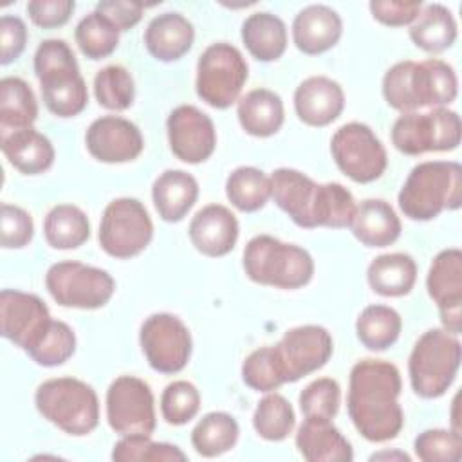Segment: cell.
I'll list each match as a JSON object with an SVG mask.
<instances>
[{"mask_svg":"<svg viewBox=\"0 0 462 462\" xmlns=\"http://www.w3.org/2000/svg\"><path fill=\"white\" fill-rule=\"evenodd\" d=\"M341 388L332 377H319L309 383L300 393V410L305 419L332 420L339 410Z\"/></svg>","mask_w":462,"mask_h":462,"instance_id":"obj_44","label":"cell"},{"mask_svg":"<svg viewBox=\"0 0 462 462\" xmlns=\"http://www.w3.org/2000/svg\"><path fill=\"white\" fill-rule=\"evenodd\" d=\"M296 415L292 404L283 395L267 392V395L258 401L253 413V426L262 439L269 442L285 440L292 433Z\"/></svg>","mask_w":462,"mask_h":462,"instance_id":"obj_38","label":"cell"},{"mask_svg":"<svg viewBox=\"0 0 462 462\" xmlns=\"http://www.w3.org/2000/svg\"><path fill=\"white\" fill-rule=\"evenodd\" d=\"M226 195L236 209L258 211L271 199V177L254 166H238L226 180Z\"/></svg>","mask_w":462,"mask_h":462,"instance_id":"obj_37","label":"cell"},{"mask_svg":"<svg viewBox=\"0 0 462 462\" xmlns=\"http://www.w3.org/2000/svg\"><path fill=\"white\" fill-rule=\"evenodd\" d=\"M45 287L52 300L61 307L94 310L110 301L116 291V282L105 269L63 260L47 269Z\"/></svg>","mask_w":462,"mask_h":462,"instance_id":"obj_11","label":"cell"},{"mask_svg":"<svg viewBox=\"0 0 462 462\" xmlns=\"http://www.w3.org/2000/svg\"><path fill=\"white\" fill-rule=\"evenodd\" d=\"M0 148L9 164L23 175L47 171L56 155L51 139L32 126L0 134Z\"/></svg>","mask_w":462,"mask_h":462,"instance_id":"obj_24","label":"cell"},{"mask_svg":"<svg viewBox=\"0 0 462 462\" xmlns=\"http://www.w3.org/2000/svg\"><path fill=\"white\" fill-rule=\"evenodd\" d=\"M200 408V393L189 381L170 383L161 395V413L168 424L182 426L189 422Z\"/></svg>","mask_w":462,"mask_h":462,"instance_id":"obj_45","label":"cell"},{"mask_svg":"<svg viewBox=\"0 0 462 462\" xmlns=\"http://www.w3.org/2000/svg\"><path fill=\"white\" fill-rule=\"evenodd\" d=\"M240 435L238 422L226 411L206 413L191 431V444L202 457L213 458L235 448Z\"/></svg>","mask_w":462,"mask_h":462,"instance_id":"obj_36","label":"cell"},{"mask_svg":"<svg viewBox=\"0 0 462 462\" xmlns=\"http://www.w3.org/2000/svg\"><path fill=\"white\" fill-rule=\"evenodd\" d=\"M285 383H294L323 368L332 352L330 332L321 325H300L289 328L274 345Z\"/></svg>","mask_w":462,"mask_h":462,"instance_id":"obj_16","label":"cell"},{"mask_svg":"<svg viewBox=\"0 0 462 462\" xmlns=\"http://www.w3.org/2000/svg\"><path fill=\"white\" fill-rule=\"evenodd\" d=\"M249 67L242 52L226 42L211 43L197 61V96L209 106L229 108L247 81Z\"/></svg>","mask_w":462,"mask_h":462,"instance_id":"obj_9","label":"cell"},{"mask_svg":"<svg viewBox=\"0 0 462 462\" xmlns=\"http://www.w3.org/2000/svg\"><path fill=\"white\" fill-rule=\"evenodd\" d=\"M372 16L390 27L411 25L422 9L420 0H372L368 4Z\"/></svg>","mask_w":462,"mask_h":462,"instance_id":"obj_48","label":"cell"},{"mask_svg":"<svg viewBox=\"0 0 462 462\" xmlns=\"http://www.w3.org/2000/svg\"><path fill=\"white\" fill-rule=\"evenodd\" d=\"M242 263L251 282L276 289H300L314 276V260L307 249L271 235L253 236L244 249Z\"/></svg>","mask_w":462,"mask_h":462,"instance_id":"obj_6","label":"cell"},{"mask_svg":"<svg viewBox=\"0 0 462 462\" xmlns=\"http://www.w3.org/2000/svg\"><path fill=\"white\" fill-rule=\"evenodd\" d=\"M96 11L103 14L121 32L132 29L141 22L144 5L141 2L128 0H103L96 5Z\"/></svg>","mask_w":462,"mask_h":462,"instance_id":"obj_51","label":"cell"},{"mask_svg":"<svg viewBox=\"0 0 462 462\" xmlns=\"http://www.w3.org/2000/svg\"><path fill=\"white\" fill-rule=\"evenodd\" d=\"M76 352L74 330L60 319H52L38 343L27 356L40 366H60L69 361Z\"/></svg>","mask_w":462,"mask_h":462,"instance_id":"obj_42","label":"cell"},{"mask_svg":"<svg viewBox=\"0 0 462 462\" xmlns=\"http://www.w3.org/2000/svg\"><path fill=\"white\" fill-rule=\"evenodd\" d=\"M460 116L448 106L401 114L392 126V144L404 155L451 152L460 144Z\"/></svg>","mask_w":462,"mask_h":462,"instance_id":"obj_10","label":"cell"},{"mask_svg":"<svg viewBox=\"0 0 462 462\" xmlns=\"http://www.w3.org/2000/svg\"><path fill=\"white\" fill-rule=\"evenodd\" d=\"M94 96L106 110H126L135 97L134 78L123 65H106L94 78Z\"/></svg>","mask_w":462,"mask_h":462,"instance_id":"obj_40","label":"cell"},{"mask_svg":"<svg viewBox=\"0 0 462 462\" xmlns=\"http://www.w3.org/2000/svg\"><path fill=\"white\" fill-rule=\"evenodd\" d=\"M397 202L404 217L426 222L462 204V166L457 161H424L408 173Z\"/></svg>","mask_w":462,"mask_h":462,"instance_id":"obj_4","label":"cell"},{"mask_svg":"<svg viewBox=\"0 0 462 462\" xmlns=\"http://www.w3.org/2000/svg\"><path fill=\"white\" fill-rule=\"evenodd\" d=\"M236 117L245 134L254 137H271L283 125V101L269 88H253L238 99Z\"/></svg>","mask_w":462,"mask_h":462,"instance_id":"obj_29","label":"cell"},{"mask_svg":"<svg viewBox=\"0 0 462 462\" xmlns=\"http://www.w3.org/2000/svg\"><path fill=\"white\" fill-rule=\"evenodd\" d=\"M38 117V103L27 81L16 76L0 81V134L32 126Z\"/></svg>","mask_w":462,"mask_h":462,"instance_id":"obj_33","label":"cell"},{"mask_svg":"<svg viewBox=\"0 0 462 462\" xmlns=\"http://www.w3.org/2000/svg\"><path fill=\"white\" fill-rule=\"evenodd\" d=\"M366 280L374 292L386 298H401L410 294L417 282V263L406 253L379 254L370 262Z\"/></svg>","mask_w":462,"mask_h":462,"instance_id":"obj_30","label":"cell"},{"mask_svg":"<svg viewBox=\"0 0 462 462\" xmlns=\"http://www.w3.org/2000/svg\"><path fill=\"white\" fill-rule=\"evenodd\" d=\"M462 346L455 334L444 328L426 330L413 345L408 375L413 392L422 399H437L453 384L460 368Z\"/></svg>","mask_w":462,"mask_h":462,"instance_id":"obj_8","label":"cell"},{"mask_svg":"<svg viewBox=\"0 0 462 462\" xmlns=\"http://www.w3.org/2000/svg\"><path fill=\"white\" fill-rule=\"evenodd\" d=\"M426 289L435 301L442 328L458 336L462 332V251L442 249L428 269Z\"/></svg>","mask_w":462,"mask_h":462,"instance_id":"obj_18","label":"cell"},{"mask_svg":"<svg viewBox=\"0 0 462 462\" xmlns=\"http://www.w3.org/2000/svg\"><path fill=\"white\" fill-rule=\"evenodd\" d=\"M97 238L106 254L121 260L132 258L152 242L153 224L141 200L119 197L106 204Z\"/></svg>","mask_w":462,"mask_h":462,"instance_id":"obj_12","label":"cell"},{"mask_svg":"<svg viewBox=\"0 0 462 462\" xmlns=\"http://www.w3.org/2000/svg\"><path fill=\"white\" fill-rule=\"evenodd\" d=\"M401 314L388 305H368L356 319L357 339L374 352L390 348L401 336Z\"/></svg>","mask_w":462,"mask_h":462,"instance_id":"obj_35","label":"cell"},{"mask_svg":"<svg viewBox=\"0 0 462 462\" xmlns=\"http://www.w3.org/2000/svg\"><path fill=\"white\" fill-rule=\"evenodd\" d=\"M88 153L108 164L130 162L144 148L139 126L119 116H101L90 123L85 134Z\"/></svg>","mask_w":462,"mask_h":462,"instance_id":"obj_20","label":"cell"},{"mask_svg":"<svg viewBox=\"0 0 462 462\" xmlns=\"http://www.w3.org/2000/svg\"><path fill=\"white\" fill-rule=\"evenodd\" d=\"M457 22L453 13L442 4L422 5L419 16L410 25V40L426 52H442L457 40Z\"/></svg>","mask_w":462,"mask_h":462,"instance_id":"obj_32","label":"cell"},{"mask_svg":"<svg viewBox=\"0 0 462 462\" xmlns=\"http://www.w3.org/2000/svg\"><path fill=\"white\" fill-rule=\"evenodd\" d=\"M238 220L222 204H208L195 213L189 222V240L206 256L218 258L233 251L238 240Z\"/></svg>","mask_w":462,"mask_h":462,"instance_id":"obj_21","label":"cell"},{"mask_svg":"<svg viewBox=\"0 0 462 462\" xmlns=\"http://www.w3.org/2000/svg\"><path fill=\"white\" fill-rule=\"evenodd\" d=\"M116 462H184L186 453L175 444L153 442L150 435L121 437L112 449Z\"/></svg>","mask_w":462,"mask_h":462,"instance_id":"obj_41","label":"cell"},{"mask_svg":"<svg viewBox=\"0 0 462 462\" xmlns=\"http://www.w3.org/2000/svg\"><path fill=\"white\" fill-rule=\"evenodd\" d=\"M76 4L72 0H31L25 9L31 22L43 29L61 27L69 22Z\"/></svg>","mask_w":462,"mask_h":462,"instance_id":"obj_49","label":"cell"},{"mask_svg":"<svg viewBox=\"0 0 462 462\" xmlns=\"http://www.w3.org/2000/svg\"><path fill=\"white\" fill-rule=\"evenodd\" d=\"M52 318L42 298L31 292L4 289L0 292V332L29 352L43 336Z\"/></svg>","mask_w":462,"mask_h":462,"instance_id":"obj_17","label":"cell"},{"mask_svg":"<svg viewBox=\"0 0 462 462\" xmlns=\"http://www.w3.org/2000/svg\"><path fill=\"white\" fill-rule=\"evenodd\" d=\"M74 40L87 58L101 60L117 49L119 31L103 14L92 11L78 22Z\"/></svg>","mask_w":462,"mask_h":462,"instance_id":"obj_39","label":"cell"},{"mask_svg":"<svg viewBox=\"0 0 462 462\" xmlns=\"http://www.w3.org/2000/svg\"><path fill=\"white\" fill-rule=\"evenodd\" d=\"M345 108V92L337 81L327 76H310L294 90V110L309 126H327Z\"/></svg>","mask_w":462,"mask_h":462,"instance_id":"obj_22","label":"cell"},{"mask_svg":"<svg viewBox=\"0 0 462 462\" xmlns=\"http://www.w3.org/2000/svg\"><path fill=\"white\" fill-rule=\"evenodd\" d=\"M413 449L422 462H458L462 458V435L457 430H424L415 437Z\"/></svg>","mask_w":462,"mask_h":462,"instance_id":"obj_46","label":"cell"},{"mask_svg":"<svg viewBox=\"0 0 462 462\" xmlns=\"http://www.w3.org/2000/svg\"><path fill=\"white\" fill-rule=\"evenodd\" d=\"M271 197L296 226L305 229L348 227L357 206L343 184H318L294 168H278L271 173Z\"/></svg>","mask_w":462,"mask_h":462,"instance_id":"obj_2","label":"cell"},{"mask_svg":"<svg viewBox=\"0 0 462 462\" xmlns=\"http://www.w3.org/2000/svg\"><path fill=\"white\" fill-rule=\"evenodd\" d=\"M401 388V372L390 361L361 359L352 366L346 410L363 439L386 442L401 433L404 426Z\"/></svg>","mask_w":462,"mask_h":462,"instance_id":"obj_1","label":"cell"},{"mask_svg":"<svg viewBox=\"0 0 462 462\" xmlns=\"http://www.w3.org/2000/svg\"><path fill=\"white\" fill-rule=\"evenodd\" d=\"M296 448L309 462H350L354 449L332 420L305 419L296 431Z\"/></svg>","mask_w":462,"mask_h":462,"instance_id":"obj_26","label":"cell"},{"mask_svg":"<svg viewBox=\"0 0 462 462\" xmlns=\"http://www.w3.org/2000/svg\"><path fill=\"white\" fill-rule=\"evenodd\" d=\"M242 42L258 61H276L287 49V27L269 11L249 14L242 23Z\"/></svg>","mask_w":462,"mask_h":462,"instance_id":"obj_31","label":"cell"},{"mask_svg":"<svg viewBox=\"0 0 462 462\" xmlns=\"http://www.w3.org/2000/svg\"><path fill=\"white\" fill-rule=\"evenodd\" d=\"M141 350L148 365L161 374H177L191 357V334L175 314L155 312L148 316L139 330Z\"/></svg>","mask_w":462,"mask_h":462,"instance_id":"obj_14","label":"cell"},{"mask_svg":"<svg viewBox=\"0 0 462 462\" xmlns=\"http://www.w3.org/2000/svg\"><path fill=\"white\" fill-rule=\"evenodd\" d=\"M27 43V27L22 18L4 14L0 18V63L9 65L18 60Z\"/></svg>","mask_w":462,"mask_h":462,"instance_id":"obj_50","label":"cell"},{"mask_svg":"<svg viewBox=\"0 0 462 462\" xmlns=\"http://www.w3.org/2000/svg\"><path fill=\"white\" fill-rule=\"evenodd\" d=\"M43 235L54 249H76L90 236V222L83 209L74 204L54 206L43 220Z\"/></svg>","mask_w":462,"mask_h":462,"instance_id":"obj_34","label":"cell"},{"mask_svg":"<svg viewBox=\"0 0 462 462\" xmlns=\"http://www.w3.org/2000/svg\"><path fill=\"white\" fill-rule=\"evenodd\" d=\"M242 381L249 388L263 393L285 384V377L274 346H260L244 359Z\"/></svg>","mask_w":462,"mask_h":462,"instance_id":"obj_43","label":"cell"},{"mask_svg":"<svg viewBox=\"0 0 462 462\" xmlns=\"http://www.w3.org/2000/svg\"><path fill=\"white\" fill-rule=\"evenodd\" d=\"M199 197L197 179L184 170L162 171L152 186V199L164 222H180Z\"/></svg>","mask_w":462,"mask_h":462,"instance_id":"obj_28","label":"cell"},{"mask_svg":"<svg viewBox=\"0 0 462 462\" xmlns=\"http://www.w3.org/2000/svg\"><path fill=\"white\" fill-rule=\"evenodd\" d=\"M195 29L180 13H162L153 16L144 31V45L159 61H177L193 45Z\"/></svg>","mask_w":462,"mask_h":462,"instance_id":"obj_25","label":"cell"},{"mask_svg":"<svg viewBox=\"0 0 462 462\" xmlns=\"http://www.w3.org/2000/svg\"><path fill=\"white\" fill-rule=\"evenodd\" d=\"M341 34V16L325 4H310L292 20V42L298 51L309 56L332 49L339 42Z\"/></svg>","mask_w":462,"mask_h":462,"instance_id":"obj_23","label":"cell"},{"mask_svg":"<svg viewBox=\"0 0 462 462\" xmlns=\"http://www.w3.org/2000/svg\"><path fill=\"white\" fill-rule=\"evenodd\" d=\"M34 74L47 110L58 117H74L88 105L85 79L65 40H43L34 52Z\"/></svg>","mask_w":462,"mask_h":462,"instance_id":"obj_5","label":"cell"},{"mask_svg":"<svg viewBox=\"0 0 462 462\" xmlns=\"http://www.w3.org/2000/svg\"><path fill=\"white\" fill-rule=\"evenodd\" d=\"M330 153L336 166L359 184L377 180L388 166L383 143L368 125L359 121H350L334 132Z\"/></svg>","mask_w":462,"mask_h":462,"instance_id":"obj_13","label":"cell"},{"mask_svg":"<svg viewBox=\"0 0 462 462\" xmlns=\"http://www.w3.org/2000/svg\"><path fill=\"white\" fill-rule=\"evenodd\" d=\"M352 235L366 247H386L401 236V220L383 199L363 200L348 226Z\"/></svg>","mask_w":462,"mask_h":462,"instance_id":"obj_27","label":"cell"},{"mask_svg":"<svg viewBox=\"0 0 462 462\" xmlns=\"http://www.w3.org/2000/svg\"><path fill=\"white\" fill-rule=\"evenodd\" d=\"M170 150L188 164L209 159L217 146V130L211 117L193 105H179L166 119Z\"/></svg>","mask_w":462,"mask_h":462,"instance_id":"obj_19","label":"cell"},{"mask_svg":"<svg viewBox=\"0 0 462 462\" xmlns=\"http://www.w3.org/2000/svg\"><path fill=\"white\" fill-rule=\"evenodd\" d=\"M43 419L72 437H85L99 424V401L90 384L76 377L43 381L34 393Z\"/></svg>","mask_w":462,"mask_h":462,"instance_id":"obj_7","label":"cell"},{"mask_svg":"<svg viewBox=\"0 0 462 462\" xmlns=\"http://www.w3.org/2000/svg\"><path fill=\"white\" fill-rule=\"evenodd\" d=\"M108 426L126 435H152L157 424L152 388L139 377L119 375L106 390Z\"/></svg>","mask_w":462,"mask_h":462,"instance_id":"obj_15","label":"cell"},{"mask_svg":"<svg viewBox=\"0 0 462 462\" xmlns=\"http://www.w3.org/2000/svg\"><path fill=\"white\" fill-rule=\"evenodd\" d=\"M34 235V222L31 213L20 206L2 204V247L4 249H22Z\"/></svg>","mask_w":462,"mask_h":462,"instance_id":"obj_47","label":"cell"},{"mask_svg":"<svg viewBox=\"0 0 462 462\" xmlns=\"http://www.w3.org/2000/svg\"><path fill=\"white\" fill-rule=\"evenodd\" d=\"M458 94L455 69L439 58L424 61L404 60L392 65L383 76L384 101L401 114L419 108L446 106Z\"/></svg>","mask_w":462,"mask_h":462,"instance_id":"obj_3","label":"cell"}]
</instances>
